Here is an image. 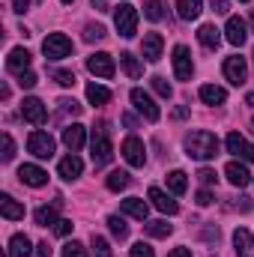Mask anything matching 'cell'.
Masks as SVG:
<instances>
[{"label": "cell", "mask_w": 254, "mask_h": 257, "mask_svg": "<svg viewBox=\"0 0 254 257\" xmlns=\"http://www.w3.org/2000/svg\"><path fill=\"white\" fill-rule=\"evenodd\" d=\"M197 180H200L203 186H212V183H215V171H209V168H200V171H197Z\"/></svg>", "instance_id": "ee69618b"}, {"label": "cell", "mask_w": 254, "mask_h": 257, "mask_svg": "<svg viewBox=\"0 0 254 257\" xmlns=\"http://www.w3.org/2000/svg\"><path fill=\"white\" fill-rule=\"evenodd\" d=\"M197 39H200L203 48H218V42H221V30H218L215 24H203V27L197 30Z\"/></svg>", "instance_id": "484cf974"}, {"label": "cell", "mask_w": 254, "mask_h": 257, "mask_svg": "<svg viewBox=\"0 0 254 257\" xmlns=\"http://www.w3.org/2000/svg\"><path fill=\"white\" fill-rule=\"evenodd\" d=\"M54 138L48 135V132H30V138H27V150L36 156V159H51L54 156Z\"/></svg>", "instance_id": "52a82bcc"}, {"label": "cell", "mask_w": 254, "mask_h": 257, "mask_svg": "<svg viewBox=\"0 0 254 257\" xmlns=\"http://www.w3.org/2000/svg\"><path fill=\"white\" fill-rule=\"evenodd\" d=\"M93 251H96V257H111V245H108V239L93 233Z\"/></svg>", "instance_id": "f35d334b"}, {"label": "cell", "mask_w": 254, "mask_h": 257, "mask_svg": "<svg viewBox=\"0 0 254 257\" xmlns=\"http://www.w3.org/2000/svg\"><path fill=\"white\" fill-rule=\"evenodd\" d=\"M224 78L230 81V84H245L248 81V63H245V57H239V54H233V57H227L224 60Z\"/></svg>", "instance_id": "30bf717a"}, {"label": "cell", "mask_w": 254, "mask_h": 257, "mask_svg": "<svg viewBox=\"0 0 254 257\" xmlns=\"http://www.w3.org/2000/svg\"><path fill=\"white\" fill-rule=\"evenodd\" d=\"M18 84H21V87H27V90H30V87H36V72H24V75H18Z\"/></svg>", "instance_id": "bcb514c9"}, {"label": "cell", "mask_w": 254, "mask_h": 257, "mask_svg": "<svg viewBox=\"0 0 254 257\" xmlns=\"http://www.w3.org/2000/svg\"><path fill=\"white\" fill-rule=\"evenodd\" d=\"M144 15H147L150 21H162V18H165V3H162V0H147V3H144Z\"/></svg>", "instance_id": "836d02e7"}, {"label": "cell", "mask_w": 254, "mask_h": 257, "mask_svg": "<svg viewBox=\"0 0 254 257\" xmlns=\"http://www.w3.org/2000/svg\"><path fill=\"white\" fill-rule=\"evenodd\" d=\"M57 212H60V200L57 203H51V206H39L36 212H33V218H36V224L39 227H48V224H57L60 218H57Z\"/></svg>", "instance_id": "cb8c5ba5"}, {"label": "cell", "mask_w": 254, "mask_h": 257, "mask_svg": "<svg viewBox=\"0 0 254 257\" xmlns=\"http://www.w3.org/2000/svg\"><path fill=\"white\" fill-rule=\"evenodd\" d=\"M224 39L230 42V45H245V39H248V30H245V21L239 18V15H230L227 18V24H224Z\"/></svg>", "instance_id": "4fadbf2b"}, {"label": "cell", "mask_w": 254, "mask_h": 257, "mask_svg": "<svg viewBox=\"0 0 254 257\" xmlns=\"http://www.w3.org/2000/svg\"><path fill=\"white\" fill-rule=\"evenodd\" d=\"M105 183H108V189H111V192H123V189H129V183H132V180H129L126 171H111Z\"/></svg>", "instance_id": "d6a6232c"}, {"label": "cell", "mask_w": 254, "mask_h": 257, "mask_svg": "<svg viewBox=\"0 0 254 257\" xmlns=\"http://www.w3.org/2000/svg\"><path fill=\"white\" fill-rule=\"evenodd\" d=\"M21 117H24L27 123H33V126H42V123L48 120V108L42 105V99L30 96V99L21 102Z\"/></svg>", "instance_id": "9c48e42d"}, {"label": "cell", "mask_w": 254, "mask_h": 257, "mask_svg": "<svg viewBox=\"0 0 254 257\" xmlns=\"http://www.w3.org/2000/svg\"><path fill=\"white\" fill-rule=\"evenodd\" d=\"M120 63H123V72H126L129 78H141L144 66L138 63V57H135V54H129V51H123V54H120Z\"/></svg>", "instance_id": "4dcf8cb0"}, {"label": "cell", "mask_w": 254, "mask_h": 257, "mask_svg": "<svg viewBox=\"0 0 254 257\" xmlns=\"http://www.w3.org/2000/svg\"><path fill=\"white\" fill-rule=\"evenodd\" d=\"M224 177H227V180H230V186H236V189H245V186L251 183V174H248V168H245L242 162H227Z\"/></svg>", "instance_id": "ac0fdd59"}, {"label": "cell", "mask_w": 254, "mask_h": 257, "mask_svg": "<svg viewBox=\"0 0 254 257\" xmlns=\"http://www.w3.org/2000/svg\"><path fill=\"white\" fill-rule=\"evenodd\" d=\"M0 215L6 221H21L24 218V203H18L12 194H0Z\"/></svg>", "instance_id": "d6986e66"}, {"label": "cell", "mask_w": 254, "mask_h": 257, "mask_svg": "<svg viewBox=\"0 0 254 257\" xmlns=\"http://www.w3.org/2000/svg\"><path fill=\"white\" fill-rule=\"evenodd\" d=\"M186 153H189L191 159H200V162L215 159L218 156V138L212 132H206V128L189 132L186 135Z\"/></svg>", "instance_id": "6da1fadb"}, {"label": "cell", "mask_w": 254, "mask_h": 257, "mask_svg": "<svg viewBox=\"0 0 254 257\" xmlns=\"http://www.w3.org/2000/svg\"><path fill=\"white\" fill-rule=\"evenodd\" d=\"M63 144L72 150V153H78L84 144H87V128L78 126V123H72V126L63 128Z\"/></svg>", "instance_id": "ffe728a7"}, {"label": "cell", "mask_w": 254, "mask_h": 257, "mask_svg": "<svg viewBox=\"0 0 254 257\" xmlns=\"http://www.w3.org/2000/svg\"><path fill=\"white\" fill-rule=\"evenodd\" d=\"M162 48H165L162 33H147L144 36V45H141V54H144L147 63H159L162 60Z\"/></svg>", "instance_id": "5bb4252c"}, {"label": "cell", "mask_w": 254, "mask_h": 257, "mask_svg": "<svg viewBox=\"0 0 254 257\" xmlns=\"http://www.w3.org/2000/svg\"><path fill=\"white\" fill-rule=\"evenodd\" d=\"M203 12V0H177V15L183 21H194Z\"/></svg>", "instance_id": "d4e9b609"}, {"label": "cell", "mask_w": 254, "mask_h": 257, "mask_svg": "<svg viewBox=\"0 0 254 257\" xmlns=\"http://www.w3.org/2000/svg\"><path fill=\"white\" fill-rule=\"evenodd\" d=\"M6 69H9L12 75L30 72V51H27V48H12L9 57H6Z\"/></svg>", "instance_id": "e0dca14e"}, {"label": "cell", "mask_w": 254, "mask_h": 257, "mask_svg": "<svg viewBox=\"0 0 254 257\" xmlns=\"http://www.w3.org/2000/svg\"><path fill=\"white\" fill-rule=\"evenodd\" d=\"M63 257H87V251H84V245H81V242H75V239H72V242H66V245H63Z\"/></svg>", "instance_id": "60d3db41"}, {"label": "cell", "mask_w": 254, "mask_h": 257, "mask_svg": "<svg viewBox=\"0 0 254 257\" xmlns=\"http://www.w3.org/2000/svg\"><path fill=\"white\" fill-rule=\"evenodd\" d=\"M251 132H254V117H251Z\"/></svg>", "instance_id": "680465c9"}, {"label": "cell", "mask_w": 254, "mask_h": 257, "mask_svg": "<svg viewBox=\"0 0 254 257\" xmlns=\"http://www.w3.org/2000/svg\"><path fill=\"white\" fill-rule=\"evenodd\" d=\"M168 189L174 194H186V189H189L186 174H183V171H171V174H168Z\"/></svg>", "instance_id": "1f68e13d"}, {"label": "cell", "mask_w": 254, "mask_h": 257, "mask_svg": "<svg viewBox=\"0 0 254 257\" xmlns=\"http://www.w3.org/2000/svg\"><path fill=\"white\" fill-rule=\"evenodd\" d=\"M27 6H30V0H15V12H18V15H24Z\"/></svg>", "instance_id": "816d5d0a"}, {"label": "cell", "mask_w": 254, "mask_h": 257, "mask_svg": "<svg viewBox=\"0 0 254 257\" xmlns=\"http://www.w3.org/2000/svg\"><path fill=\"white\" fill-rule=\"evenodd\" d=\"M150 200H153V206H156L159 212H165V215H177V212H180V203H177L171 194H165L159 186L150 189Z\"/></svg>", "instance_id": "2e32d148"}, {"label": "cell", "mask_w": 254, "mask_h": 257, "mask_svg": "<svg viewBox=\"0 0 254 257\" xmlns=\"http://www.w3.org/2000/svg\"><path fill=\"white\" fill-rule=\"evenodd\" d=\"M15 159V141L9 132H3V162H12Z\"/></svg>", "instance_id": "ab89813d"}, {"label": "cell", "mask_w": 254, "mask_h": 257, "mask_svg": "<svg viewBox=\"0 0 254 257\" xmlns=\"http://www.w3.org/2000/svg\"><path fill=\"white\" fill-rule=\"evenodd\" d=\"M51 254H54V251H51L48 242H39V245H36V257H51Z\"/></svg>", "instance_id": "681fc988"}, {"label": "cell", "mask_w": 254, "mask_h": 257, "mask_svg": "<svg viewBox=\"0 0 254 257\" xmlns=\"http://www.w3.org/2000/svg\"><path fill=\"white\" fill-rule=\"evenodd\" d=\"M108 227H111V233H114L117 239H126L129 236V224L120 218V215H108Z\"/></svg>", "instance_id": "e575fe53"}, {"label": "cell", "mask_w": 254, "mask_h": 257, "mask_svg": "<svg viewBox=\"0 0 254 257\" xmlns=\"http://www.w3.org/2000/svg\"><path fill=\"white\" fill-rule=\"evenodd\" d=\"M90 3H93V9H96V12H108V9H111V6H108V0H90Z\"/></svg>", "instance_id": "f907efd6"}, {"label": "cell", "mask_w": 254, "mask_h": 257, "mask_svg": "<svg viewBox=\"0 0 254 257\" xmlns=\"http://www.w3.org/2000/svg\"><path fill=\"white\" fill-rule=\"evenodd\" d=\"M224 147H227V153H233L236 159H242V162H254V144H248L239 132H230L227 141H224Z\"/></svg>", "instance_id": "8fae6325"}, {"label": "cell", "mask_w": 254, "mask_h": 257, "mask_svg": "<svg viewBox=\"0 0 254 257\" xmlns=\"http://www.w3.org/2000/svg\"><path fill=\"white\" fill-rule=\"evenodd\" d=\"M18 180L24 186H33V189H42L48 183V171H42L39 165H21L18 168Z\"/></svg>", "instance_id": "9a60e30c"}, {"label": "cell", "mask_w": 254, "mask_h": 257, "mask_svg": "<svg viewBox=\"0 0 254 257\" xmlns=\"http://www.w3.org/2000/svg\"><path fill=\"white\" fill-rule=\"evenodd\" d=\"M90 156H93V165L102 168L114 159V147H111V138H108V123H99V128L93 132V141H90Z\"/></svg>", "instance_id": "7a4b0ae2"}, {"label": "cell", "mask_w": 254, "mask_h": 257, "mask_svg": "<svg viewBox=\"0 0 254 257\" xmlns=\"http://www.w3.org/2000/svg\"><path fill=\"white\" fill-rule=\"evenodd\" d=\"M174 117H177V120H183V117H189V108H177V111H174Z\"/></svg>", "instance_id": "11a10c76"}, {"label": "cell", "mask_w": 254, "mask_h": 257, "mask_svg": "<svg viewBox=\"0 0 254 257\" xmlns=\"http://www.w3.org/2000/svg\"><path fill=\"white\" fill-rule=\"evenodd\" d=\"M132 105L138 108V114H141L147 123H156V120L162 117V111H159V105L153 102V96H150V93H144L141 87H135V90H132Z\"/></svg>", "instance_id": "5b68a950"}, {"label": "cell", "mask_w": 254, "mask_h": 257, "mask_svg": "<svg viewBox=\"0 0 254 257\" xmlns=\"http://www.w3.org/2000/svg\"><path fill=\"white\" fill-rule=\"evenodd\" d=\"M81 171H84V162L72 153V156H66L60 159V165H57V174L63 177V180H78L81 177Z\"/></svg>", "instance_id": "7402d4cb"}, {"label": "cell", "mask_w": 254, "mask_h": 257, "mask_svg": "<svg viewBox=\"0 0 254 257\" xmlns=\"http://www.w3.org/2000/svg\"><path fill=\"white\" fill-rule=\"evenodd\" d=\"M144 227H147V233H150V236H156V239H168V236L174 233V227H171V224H168L165 218H156V221H147Z\"/></svg>", "instance_id": "f546056e"}, {"label": "cell", "mask_w": 254, "mask_h": 257, "mask_svg": "<svg viewBox=\"0 0 254 257\" xmlns=\"http://www.w3.org/2000/svg\"><path fill=\"white\" fill-rule=\"evenodd\" d=\"M150 84H153V90H156V93H159L162 99H171V93H174V87H171V84H168V81H165L162 75H156V78H153Z\"/></svg>", "instance_id": "8d00e7d4"}, {"label": "cell", "mask_w": 254, "mask_h": 257, "mask_svg": "<svg viewBox=\"0 0 254 257\" xmlns=\"http://www.w3.org/2000/svg\"><path fill=\"white\" fill-rule=\"evenodd\" d=\"M54 230H57V236H69V233H72V221H66V218H60V221L54 224Z\"/></svg>", "instance_id": "7dc6e473"}, {"label": "cell", "mask_w": 254, "mask_h": 257, "mask_svg": "<svg viewBox=\"0 0 254 257\" xmlns=\"http://www.w3.org/2000/svg\"><path fill=\"white\" fill-rule=\"evenodd\" d=\"M191 72H194V63H191V51L186 45H177L174 48V75L180 81H189Z\"/></svg>", "instance_id": "7c38bea8"}, {"label": "cell", "mask_w": 254, "mask_h": 257, "mask_svg": "<svg viewBox=\"0 0 254 257\" xmlns=\"http://www.w3.org/2000/svg\"><path fill=\"white\" fill-rule=\"evenodd\" d=\"M87 69H90V75H96V78H114V72H117L114 57L105 54V51L90 54V57H87Z\"/></svg>", "instance_id": "ba28073f"}, {"label": "cell", "mask_w": 254, "mask_h": 257, "mask_svg": "<svg viewBox=\"0 0 254 257\" xmlns=\"http://www.w3.org/2000/svg\"><path fill=\"white\" fill-rule=\"evenodd\" d=\"M42 54L48 57V60H63L72 54V39L63 36V33H51V36H45V42H42Z\"/></svg>", "instance_id": "277c9868"}, {"label": "cell", "mask_w": 254, "mask_h": 257, "mask_svg": "<svg viewBox=\"0 0 254 257\" xmlns=\"http://www.w3.org/2000/svg\"><path fill=\"white\" fill-rule=\"evenodd\" d=\"M233 245H236V257H254V236H251V230L236 227V230H233Z\"/></svg>", "instance_id": "44dd1931"}, {"label": "cell", "mask_w": 254, "mask_h": 257, "mask_svg": "<svg viewBox=\"0 0 254 257\" xmlns=\"http://www.w3.org/2000/svg\"><path fill=\"white\" fill-rule=\"evenodd\" d=\"M200 99H203L206 105H224L227 90H224V87H215V84H203V87H200Z\"/></svg>", "instance_id": "4316f807"}, {"label": "cell", "mask_w": 254, "mask_h": 257, "mask_svg": "<svg viewBox=\"0 0 254 257\" xmlns=\"http://www.w3.org/2000/svg\"><path fill=\"white\" fill-rule=\"evenodd\" d=\"M51 78H54L60 87H75V72H69V69H54Z\"/></svg>", "instance_id": "74e56055"}, {"label": "cell", "mask_w": 254, "mask_h": 257, "mask_svg": "<svg viewBox=\"0 0 254 257\" xmlns=\"http://www.w3.org/2000/svg\"><path fill=\"white\" fill-rule=\"evenodd\" d=\"M194 200H197V206H209L212 203V192L209 189H200V192L194 194Z\"/></svg>", "instance_id": "f6af8a7d"}, {"label": "cell", "mask_w": 254, "mask_h": 257, "mask_svg": "<svg viewBox=\"0 0 254 257\" xmlns=\"http://www.w3.org/2000/svg\"><path fill=\"white\" fill-rule=\"evenodd\" d=\"M123 212L132 215V218H138V221H147L150 206H147V200H141V197H126V200H123Z\"/></svg>", "instance_id": "603a6c76"}, {"label": "cell", "mask_w": 254, "mask_h": 257, "mask_svg": "<svg viewBox=\"0 0 254 257\" xmlns=\"http://www.w3.org/2000/svg\"><path fill=\"white\" fill-rule=\"evenodd\" d=\"M123 126H126V128H135V126H138V120H135L132 114H123Z\"/></svg>", "instance_id": "db71d44e"}, {"label": "cell", "mask_w": 254, "mask_h": 257, "mask_svg": "<svg viewBox=\"0 0 254 257\" xmlns=\"http://www.w3.org/2000/svg\"><path fill=\"white\" fill-rule=\"evenodd\" d=\"M251 30H254V12H251Z\"/></svg>", "instance_id": "6f0895ef"}, {"label": "cell", "mask_w": 254, "mask_h": 257, "mask_svg": "<svg viewBox=\"0 0 254 257\" xmlns=\"http://www.w3.org/2000/svg\"><path fill=\"white\" fill-rule=\"evenodd\" d=\"M168 257H191V251H189V248H183V245H180V248H174V251H171Z\"/></svg>", "instance_id": "f5cc1de1"}, {"label": "cell", "mask_w": 254, "mask_h": 257, "mask_svg": "<svg viewBox=\"0 0 254 257\" xmlns=\"http://www.w3.org/2000/svg\"><path fill=\"white\" fill-rule=\"evenodd\" d=\"M129 257H156V254H153V248H150L147 242H135L132 251H129Z\"/></svg>", "instance_id": "7bdbcfd3"}, {"label": "cell", "mask_w": 254, "mask_h": 257, "mask_svg": "<svg viewBox=\"0 0 254 257\" xmlns=\"http://www.w3.org/2000/svg\"><path fill=\"white\" fill-rule=\"evenodd\" d=\"M242 3H248V0H242Z\"/></svg>", "instance_id": "94428289"}, {"label": "cell", "mask_w": 254, "mask_h": 257, "mask_svg": "<svg viewBox=\"0 0 254 257\" xmlns=\"http://www.w3.org/2000/svg\"><path fill=\"white\" fill-rule=\"evenodd\" d=\"M63 3H72V0H63Z\"/></svg>", "instance_id": "91938a15"}, {"label": "cell", "mask_w": 254, "mask_h": 257, "mask_svg": "<svg viewBox=\"0 0 254 257\" xmlns=\"http://www.w3.org/2000/svg\"><path fill=\"white\" fill-rule=\"evenodd\" d=\"M30 254H33L30 239H27L24 233H15V236L9 239V257H30Z\"/></svg>", "instance_id": "83f0119b"}, {"label": "cell", "mask_w": 254, "mask_h": 257, "mask_svg": "<svg viewBox=\"0 0 254 257\" xmlns=\"http://www.w3.org/2000/svg\"><path fill=\"white\" fill-rule=\"evenodd\" d=\"M87 102L90 105H108L111 102V90L102 84H87Z\"/></svg>", "instance_id": "f1b7e54d"}, {"label": "cell", "mask_w": 254, "mask_h": 257, "mask_svg": "<svg viewBox=\"0 0 254 257\" xmlns=\"http://www.w3.org/2000/svg\"><path fill=\"white\" fill-rule=\"evenodd\" d=\"M245 102H248V105L254 108V93H248V96H245Z\"/></svg>", "instance_id": "9f6ffc18"}, {"label": "cell", "mask_w": 254, "mask_h": 257, "mask_svg": "<svg viewBox=\"0 0 254 257\" xmlns=\"http://www.w3.org/2000/svg\"><path fill=\"white\" fill-rule=\"evenodd\" d=\"M114 27L123 39H132L138 33V9L132 3H120L114 6Z\"/></svg>", "instance_id": "3957f363"}, {"label": "cell", "mask_w": 254, "mask_h": 257, "mask_svg": "<svg viewBox=\"0 0 254 257\" xmlns=\"http://www.w3.org/2000/svg\"><path fill=\"white\" fill-rule=\"evenodd\" d=\"M209 6H212L215 12H221V15H224V12L230 9V3H227V0H209Z\"/></svg>", "instance_id": "c3c4849f"}, {"label": "cell", "mask_w": 254, "mask_h": 257, "mask_svg": "<svg viewBox=\"0 0 254 257\" xmlns=\"http://www.w3.org/2000/svg\"><path fill=\"white\" fill-rule=\"evenodd\" d=\"M57 105H60V111H63V114H72V117H78V114H81V105H78L75 99H60Z\"/></svg>", "instance_id": "b9f144b4"}, {"label": "cell", "mask_w": 254, "mask_h": 257, "mask_svg": "<svg viewBox=\"0 0 254 257\" xmlns=\"http://www.w3.org/2000/svg\"><path fill=\"white\" fill-rule=\"evenodd\" d=\"M120 153H123V159H126L132 168H144V165H147V147H144V141L135 138V135H129L126 141H123Z\"/></svg>", "instance_id": "8992f818"}, {"label": "cell", "mask_w": 254, "mask_h": 257, "mask_svg": "<svg viewBox=\"0 0 254 257\" xmlns=\"http://www.w3.org/2000/svg\"><path fill=\"white\" fill-rule=\"evenodd\" d=\"M105 36H108V33H105L102 24H87V27H84V39H87V42H99V39H105Z\"/></svg>", "instance_id": "d590c367"}]
</instances>
